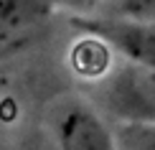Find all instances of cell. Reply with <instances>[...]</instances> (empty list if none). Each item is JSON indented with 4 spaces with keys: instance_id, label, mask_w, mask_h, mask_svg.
<instances>
[{
    "instance_id": "cell-5",
    "label": "cell",
    "mask_w": 155,
    "mask_h": 150,
    "mask_svg": "<svg viewBox=\"0 0 155 150\" xmlns=\"http://www.w3.org/2000/svg\"><path fill=\"white\" fill-rule=\"evenodd\" d=\"M109 54L112 48L94 36H81L69 51V61L74 71L84 79H104L109 71Z\"/></svg>"
},
{
    "instance_id": "cell-7",
    "label": "cell",
    "mask_w": 155,
    "mask_h": 150,
    "mask_svg": "<svg viewBox=\"0 0 155 150\" xmlns=\"http://www.w3.org/2000/svg\"><path fill=\"white\" fill-rule=\"evenodd\" d=\"M102 15L125 18L137 23H155V0H112Z\"/></svg>"
},
{
    "instance_id": "cell-6",
    "label": "cell",
    "mask_w": 155,
    "mask_h": 150,
    "mask_svg": "<svg viewBox=\"0 0 155 150\" xmlns=\"http://www.w3.org/2000/svg\"><path fill=\"white\" fill-rule=\"evenodd\" d=\"M120 150H155V125L117 122L114 125Z\"/></svg>"
},
{
    "instance_id": "cell-3",
    "label": "cell",
    "mask_w": 155,
    "mask_h": 150,
    "mask_svg": "<svg viewBox=\"0 0 155 150\" xmlns=\"http://www.w3.org/2000/svg\"><path fill=\"white\" fill-rule=\"evenodd\" d=\"M54 135L59 150H120L114 130L87 102L64 104L54 117Z\"/></svg>"
},
{
    "instance_id": "cell-4",
    "label": "cell",
    "mask_w": 155,
    "mask_h": 150,
    "mask_svg": "<svg viewBox=\"0 0 155 150\" xmlns=\"http://www.w3.org/2000/svg\"><path fill=\"white\" fill-rule=\"evenodd\" d=\"M54 10V0H0V56L31 38Z\"/></svg>"
},
{
    "instance_id": "cell-2",
    "label": "cell",
    "mask_w": 155,
    "mask_h": 150,
    "mask_svg": "<svg viewBox=\"0 0 155 150\" xmlns=\"http://www.w3.org/2000/svg\"><path fill=\"white\" fill-rule=\"evenodd\" d=\"M69 25L79 36H94L112 51L125 56L127 64L155 69V23H137L112 15H69Z\"/></svg>"
},
{
    "instance_id": "cell-1",
    "label": "cell",
    "mask_w": 155,
    "mask_h": 150,
    "mask_svg": "<svg viewBox=\"0 0 155 150\" xmlns=\"http://www.w3.org/2000/svg\"><path fill=\"white\" fill-rule=\"evenodd\" d=\"M99 102L117 122L155 125V69L137 64L120 66L102 79Z\"/></svg>"
},
{
    "instance_id": "cell-8",
    "label": "cell",
    "mask_w": 155,
    "mask_h": 150,
    "mask_svg": "<svg viewBox=\"0 0 155 150\" xmlns=\"http://www.w3.org/2000/svg\"><path fill=\"white\" fill-rule=\"evenodd\" d=\"M107 0H54L56 8L69 10L71 15H94Z\"/></svg>"
}]
</instances>
